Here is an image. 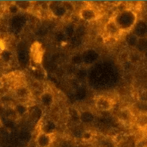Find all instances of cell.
<instances>
[{
    "instance_id": "obj_16",
    "label": "cell",
    "mask_w": 147,
    "mask_h": 147,
    "mask_svg": "<svg viewBox=\"0 0 147 147\" xmlns=\"http://www.w3.org/2000/svg\"><path fill=\"white\" fill-rule=\"evenodd\" d=\"M9 12H10L11 14H16L17 13H18V11H19V8L18 7L17 5L15 3H13L10 5V7H9Z\"/></svg>"
},
{
    "instance_id": "obj_18",
    "label": "cell",
    "mask_w": 147,
    "mask_h": 147,
    "mask_svg": "<svg viewBox=\"0 0 147 147\" xmlns=\"http://www.w3.org/2000/svg\"><path fill=\"white\" fill-rule=\"evenodd\" d=\"M92 133H90L88 131H85V132L82 134L83 139L84 141L90 140V139L92 138Z\"/></svg>"
},
{
    "instance_id": "obj_20",
    "label": "cell",
    "mask_w": 147,
    "mask_h": 147,
    "mask_svg": "<svg viewBox=\"0 0 147 147\" xmlns=\"http://www.w3.org/2000/svg\"><path fill=\"white\" fill-rule=\"evenodd\" d=\"M2 86H3V81H2V80L0 78V88H2Z\"/></svg>"
},
{
    "instance_id": "obj_21",
    "label": "cell",
    "mask_w": 147,
    "mask_h": 147,
    "mask_svg": "<svg viewBox=\"0 0 147 147\" xmlns=\"http://www.w3.org/2000/svg\"><path fill=\"white\" fill-rule=\"evenodd\" d=\"M146 57H147V52H146Z\"/></svg>"
},
{
    "instance_id": "obj_17",
    "label": "cell",
    "mask_w": 147,
    "mask_h": 147,
    "mask_svg": "<svg viewBox=\"0 0 147 147\" xmlns=\"http://www.w3.org/2000/svg\"><path fill=\"white\" fill-rule=\"evenodd\" d=\"M139 99L143 103H147V91L142 92L139 95Z\"/></svg>"
},
{
    "instance_id": "obj_11",
    "label": "cell",
    "mask_w": 147,
    "mask_h": 147,
    "mask_svg": "<svg viewBox=\"0 0 147 147\" xmlns=\"http://www.w3.org/2000/svg\"><path fill=\"white\" fill-rule=\"evenodd\" d=\"M95 119V116L90 111H84L80 115V120L84 123H90Z\"/></svg>"
},
{
    "instance_id": "obj_9",
    "label": "cell",
    "mask_w": 147,
    "mask_h": 147,
    "mask_svg": "<svg viewBox=\"0 0 147 147\" xmlns=\"http://www.w3.org/2000/svg\"><path fill=\"white\" fill-rule=\"evenodd\" d=\"M15 94L20 99H26L30 96V90L26 87H25V86H20L18 88H16V90H15Z\"/></svg>"
},
{
    "instance_id": "obj_10",
    "label": "cell",
    "mask_w": 147,
    "mask_h": 147,
    "mask_svg": "<svg viewBox=\"0 0 147 147\" xmlns=\"http://www.w3.org/2000/svg\"><path fill=\"white\" fill-rule=\"evenodd\" d=\"M136 50L138 53H146L147 52V37L138 38L136 45Z\"/></svg>"
},
{
    "instance_id": "obj_1",
    "label": "cell",
    "mask_w": 147,
    "mask_h": 147,
    "mask_svg": "<svg viewBox=\"0 0 147 147\" xmlns=\"http://www.w3.org/2000/svg\"><path fill=\"white\" fill-rule=\"evenodd\" d=\"M120 29H129L135 24L136 16L130 10L123 12L115 21Z\"/></svg>"
},
{
    "instance_id": "obj_5",
    "label": "cell",
    "mask_w": 147,
    "mask_h": 147,
    "mask_svg": "<svg viewBox=\"0 0 147 147\" xmlns=\"http://www.w3.org/2000/svg\"><path fill=\"white\" fill-rule=\"evenodd\" d=\"M134 34L138 38H145L147 35V25L144 22H138L135 27H134Z\"/></svg>"
},
{
    "instance_id": "obj_8",
    "label": "cell",
    "mask_w": 147,
    "mask_h": 147,
    "mask_svg": "<svg viewBox=\"0 0 147 147\" xmlns=\"http://www.w3.org/2000/svg\"><path fill=\"white\" fill-rule=\"evenodd\" d=\"M41 102L45 107H50L54 102L53 96L49 92L42 93L41 96Z\"/></svg>"
},
{
    "instance_id": "obj_15",
    "label": "cell",
    "mask_w": 147,
    "mask_h": 147,
    "mask_svg": "<svg viewBox=\"0 0 147 147\" xmlns=\"http://www.w3.org/2000/svg\"><path fill=\"white\" fill-rule=\"evenodd\" d=\"M11 57H12V55L10 53V52L7 51V50H4L2 53H0V57H2L4 61H9L11 59Z\"/></svg>"
},
{
    "instance_id": "obj_13",
    "label": "cell",
    "mask_w": 147,
    "mask_h": 147,
    "mask_svg": "<svg viewBox=\"0 0 147 147\" xmlns=\"http://www.w3.org/2000/svg\"><path fill=\"white\" fill-rule=\"evenodd\" d=\"M138 41V38L134 34H131L128 35L127 38H126L127 44L130 47H136Z\"/></svg>"
},
{
    "instance_id": "obj_19",
    "label": "cell",
    "mask_w": 147,
    "mask_h": 147,
    "mask_svg": "<svg viewBox=\"0 0 147 147\" xmlns=\"http://www.w3.org/2000/svg\"><path fill=\"white\" fill-rule=\"evenodd\" d=\"M18 107H20V109H18L17 108V111L18 112L20 113V114H23V113L26 112V108L23 105H18Z\"/></svg>"
},
{
    "instance_id": "obj_14",
    "label": "cell",
    "mask_w": 147,
    "mask_h": 147,
    "mask_svg": "<svg viewBox=\"0 0 147 147\" xmlns=\"http://www.w3.org/2000/svg\"><path fill=\"white\" fill-rule=\"evenodd\" d=\"M15 4L17 5L18 8L20 9V10H28L30 7V2H26V1H22V2H17V3H15Z\"/></svg>"
},
{
    "instance_id": "obj_3",
    "label": "cell",
    "mask_w": 147,
    "mask_h": 147,
    "mask_svg": "<svg viewBox=\"0 0 147 147\" xmlns=\"http://www.w3.org/2000/svg\"><path fill=\"white\" fill-rule=\"evenodd\" d=\"M80 17L82 18L83 20L86 22H92L95 21L98 17V14L96 12V10L91 8V7H84L80 10L79 13Z\"/></svg>"
},
{
    "instance_id": "obj_7",
    "label": "cell",
    "mask_w": 147,
    "mask_h": 147,
    "mask_svg": "<svg viewBox=\"0 0 147 147\" xmlns=\"http://www.w3.org/2000/svg\"><path fill=\"white\" fill-rule=\"evenodd\" d=\"M51 5H53V7H50V9L53 11V13L54 15L57 16V17H62L64 16L66 13V9L64 7L63 3H57V2H53L52 3Z\"/></svg>"
},
{
    "instance_id": "obj_6",
    "label": "cell",
    "mask_w": 147,
    "mask_h": 147,
    "mask_svg": "<svg viewBox=\"0 0 147 147\" xmlns=\"http://www.w3.org/2000/svg\"><path fill=\"white\" fill-rule=\"evenodd\" d=\"M105 30H106L107 33L111 36H115L119 33L120 29L119 26H118L117 22L115 21H110L107 23L106 26H105Z\"/></svg>"
},
{
    "instance_id": "obj_4",
    "label": "cell",
    "mask_w": 147,
    "mask_h": 147,
    "mask_svg": "<svg viewBox=\"0 0 147 147\" xmlns=\"http://www.w3.org/2000/svg\"><path fill=\"white\" fill-rule=\"evenodd\" d=\"M52 142L51 135L45 132H40L36 138V143L38 147H49Z\"/></svg>"
},
{
    "instance_id": "obj_2",
    "label": "cell",
    "mask_w": 147,
    "mask_h": 147,
    "mask_svg": "<svg viewBox=\"0 0 147 147\" xmlns=\"http://www.w3.org/2000/svg\"><path fill=\"white\" fill-rule=\"evenodd\" d=\"M96 108L101 111H107L112 108L113 103L112 101L106 96H99L96 99Z\"/></svg>"
},
{
    "instance_id": "obj_12",
    "label": "cell",
    "mask_w": 147,
    "mask_h": 147,
    "mask_svg": "<svg viewBox=\"0 0 147 147\" xmlns=\"http://www.w3.org/2000/svg\"><path fill=\"white\" fill-rule=\"evenodd\" d=\"M138 127L140 128H146L147 127V115L146 114H140L137 117L136 119Z\"/></svg>"
}]
</instances>
